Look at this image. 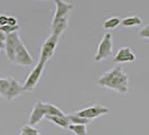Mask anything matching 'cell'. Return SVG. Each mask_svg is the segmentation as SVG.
I'll list each match as a JSON object with an SVG mask.
<instances>
[{"instance_id": "9c48e42d", "label": "cell", "mask_w": 149, "mask_h": 135, "mask_svg": "<svg viewBox=\"0 0 149 135\" xmlns=\"http://www.w3.org/2000/svg\"><path fill=\"white\" fill-rule=\"evenodd\" d=\"M8 79H9V84H8V88L3 97L8 100H13L18 96H20L22 92H24V87L15 79H13V78H8Z\"/></svg>"}, {"instance_id": "44dd1931", "label": "cell", "mask_w": 149, "mask_h": 135, "mask_svg": "<svg viewBox=\"0 0 149 135\" xmlns=\"http://www.w3.org/2000/svg\"><path fill=\"white\" fill-rule=\"evenodd\" d=\"M9 84V79H0V96H5V92L8 88Z\"/></svg>"}, {"instance_id": "ffe728a7", "label": "cell", "mask_w": 149, "mask_h": 135, "mask_svg": "<svg viewBox=\"0 0 149 135\" xmlns=\"http://www.w3.org/2000/svg\"><path fill=\"white\" fill-rule=\"evenodd\" d=\"M19 30V26L16 25V26H11V25H3V26H0V32H3L6 35L7 34H11V33H15L18 32Z\"/></svg>"}, {"instance_id": "7a4b0ae2", "label": "cell", "mask_w": 149, "mask_h": 135, "mask_svg": "<svg viewBox=\"0 0 149 135\" xmlns=\"http://www.w3.org/2000/svg\"><path fill=\"white\" fill-rule=\"evenodd\" d=\"M17 65L22 67H31L33 65V58L28 52L27 47L22 42L20 37L17 39L15 47V55H14V62Z\"/></svg>"}, {"instance_id": "2e32d148", "label": "cell", "mask_w": 149, "mask_h": 135, "mask_svg": "<svg viewBox=\"0 0 149 135\" xmlns=\"http://www.w3.org/2000/svg\"><path fill=\"white\" fill-rule=\"evenodd\" d=\"M67 120L72 124H79V125H89L91 123L90 120H86V118H83V117H80L77 116L76 114H71V115H67L66 116Z\"/></svg>"}, {"instance_id": "ba28073f", "label": "cell", "mask_w": 149, "mask_h": 135, "mask_svg": "<svg viewBox=\"0 0 149 135\" xmlns=\"http://www.w3.org/2000/svg\"><path fill=\"white\" fill-rule=\"evenodd\" d=\"M46 116V107H45V103L37 100L36 104L34 106L31 114L29 116V125L30 126H35L37 125L40 120Z\"/></svg>"}, {"instance_id": "5bb4252c", "label": "cell", "mask_w": 149, "mask_h": 135, "mask_svg": "<svg viewBox=\"0 0 149 135\" xmlns=\"http://www.w3.org/2000/svg\"><path fill=\"white\" fill-rule=\"evenodd\" d=\"M121 24L126 27H134V26H138V25H141L142 19L138 16H130L127 17L125 19L121 20Z\"/></svg>"}, {"instance_id": "8992f818", "label": "cell", "mask_w": 149, "mask_h": 135, "mask_svg": "<svg viewBox=\"0 0 149 135\" xmlns=\"http://www.w3.org/2000/svg\"><path fill=\"white\" fill-rule=\"evenodd\" d=\"M109 112V108L108 107H104V106H91V107H86L84 109H81L79 112H76L75 114L80 117H83V118H86V120H94V118H97L99 116H102L104 114H108Z\"/></svg>"}, {"instance_id": "6da1fadb", "label": "cell", "mask_w": 149, "mask_h": 135, "mask_svg": "<svg viewBox=\"0 0 149 135\" xmlns=\"http://www.w3.org/2000/svg\"><path fill=\"white\" fill-rule=\"evenodd\" d=\"M100 87L114 90L121 95H126L129 91V77L120 67H116L105 72L97 79Z\"/></svg>"}, {"instance_id": "cb8c5ba5", "label": "cell", "mask_w": 149, "mask_h": 135, "mask_svg": "<svg viewBox=\"0 0 149 135\" xmlns=\"http://www.w3.org/2000/svg\"><path fill=\"white\" fill-rule=\"evenodd\" d=\"M7 19L8 17L6 15H0V26L7 25Z\"/></svg>"}, {"instance_id": "d4e9b609", "label": "cell", "mask_w": 149, "mask_h": 135, "mask_svg": "<svg viewBox=\"0 0 149 135\" xmlns=\"http://www.w3.org/2000/svg\"><path fill=\"white\" fill-rule=\"evenodd\" d=\"M0 41H2V42L6 41V34L3 32H0Z\"/></svg>"}, {"instance_id": "30bf717a", "label": "cell", "mask_w": 149, "mask_h": 135, "mask_svg": "<svg viewBox=\"0 0 149 135\" xmlns=\"http://www.w3.org/2000/svg\"><path fill=\"white\" fill-rule=\"evenodd\" d=\"M19 38L18 33H11V34H7L6 35V41H5V51H6V55L9 59L10 62H14V55H15V47L17 39Z\"/></svg>"}, {"instance_id": "4316f807", "label": "cell", "mask_w": 149, "mask_h": 135, "mask_svg": "<svg viewBox=\"0 0 149 135\" xmlns=\"http://www.w3.org/2000/svg\"><path fill=\"white\" fill-rule=\"evenodd\" d=\"M19 135H25V134H22V133H20V134H19Z\"/></svg>"}, {"instance_id": "e0dca14e", "label": "cell", "mask_w": 149, "mask_h": 135, "mask_svg": "<svg viewBox=\"0 0 149 135\" xmlns=\"http://www.w3.org/2000/svg\"><path fill=\"white\" fill-rule=\"evenodd\" d=\"M67 128L73 132L75 135H88L86 125H79V124H68Z\"/></svg>"}, {"instance_id": "ac0fdd59", "label": "cell", "mask_w": 149, "mask_h": 135, "mask_svg": "<svg viewBox=\"0 0 149 135\" xmlns=\"http://www.w3.org/2000/svg\"><path fill=\"white\" fill-rule=\"evenodd\" d=\"M120 24H121V19L118 17H111L109 19H107L103 24V28L104 30H113L116 27H118Z\"/></svg>"}, {"instance_id": "603a6c76", "label": "cell", "mask_w": 149, "mask_h": 135, "mask_svg": "<svg viewBox=\"0 0 149 135\" xmlns=\"http://www.w3.org/2000/svg\"><path fill=\"white\" fill-rule=\"evenodd\" d=\"M7 25H11V26H16V25H18V22H17V18H15V17H13V16L8 17V19H7Z\"/></svg>"}, {"instance_id": "9a60e30c", "label": "cell", "mask_w": 149, "mask_h": 135, "mask_svg": "<svg viewBox=\"0 0 149 135\" xmlns=\"http://www.w3.org/2000/svg\"><path fill=\"white\" fill-rule=\"evenodd\" d=\"M45 107H46V115L49 116H60V117H64L65 114L58 107H56L53 104H47L45 103Z\"/></svg>"}, {"instance_id": "4fadbf2b", "label": "cell", "mask_w": 149, "mask_h": 135, "mask_svg": "<svg viewBox=\"0 0 149 135\" xmlns=\"http://www.w3.org/2000/svg\"><path fill=\"white\" fill-rule=\"evenodd\" d=\"M45 117L49 120V122H52L55 125H57V126H60L62 128H67L68 124H70V122L67 120L66 116L60 117V116H49V115H46Z\"/></svg>"}, {"instance_id": "52a82bcc", "label": "cell", "mask_w": 149, "mask_h": 135, "mask_svg": "<svg viewBox=\"0 0 149 135\" xmlns=\"http://www.w3.org/2000/svg\"><path fill=\"white\" fill-rule=\"evenodd\" d=\"M54 2L56 5V9H55V14H54V17H53L52 25L56 24L58 20H61L64 17H68L70 11L74 8V6L72 4L65 2L64 0H54Z\"/></svg>"}, {"instance_id": "7c38bea8", "label": "cell", "mask_w": 149, "mask_h": 135, "mask_svg": "<svg viewBox=\"0 0 149 135\" xmlns=\"http://www.w3.org/2000/svg\"><path fill=\"white\" fill-rule=\"evenodd\" d=\"M67 27H68V17H64L61 20H58L56 24H54V25L51 26L53 32L52 35L60 38V36L65 32V30H66Z\"/></svg>"}, {"instance_id": "3957f363", "label": "cell", "mask_w": 149, "mask_h": 135, "mask_svg": "<svg viewBox=\"0 0 149 135\" xmlns=\"http://www.w3.org/2000/svg\"><path fill=\"white\" fill-rule=\"evenodd\" d=\"M113 53V43H112V35L110 33H107L102 39L100 41L99 46H97V54L94 56L95 62H100L105 59H108L109 56H111Z\"/></svg>"}, {"instance_id": "8fae6325", "label": "cell", "mask_w": 149, "mask_h": 135, "mask_svg": "<svg viewBox=\"0 0 149 135\" xmlns=\"http://www.w3.org/2000/svg\"><path fill=\"white\" fill-rule=\"evenodd\" d=\"M136 61V55L130 47L125 46L119 49V51L114 55V63H125V62H134Z\"/></svg>"}, {"instance_id": "7402d4cb", "label": "cell", "mask_w": 149, "mask_h": 135, "mask_svg": "<svg viewBox=\"0 0 149 135\" xmlns=\"http://www.w3.org/2000/svg\"><path fill=\"white\" fill-rule=\"evenodd\" d=\"M140 37L141 38H145V39H148L149 38V26L148 25H146L145 27H142L141 30H140Z\"/></svg>"}, {"instance_id": "277c9868", "label": "cell", "mask_w": 149, "mask_h": 135, "mask_svg": "<svg viewBox=\"0 0 149 135\" xmlns=\"http://www.w3.org/2000/svg\"><path fill=\"white\" fill-rule=\"evenodd\" d=\"M45 64H46V63H44L43 61H38L37 65L30 71V73L28 75V77H27L26 81L22 84L24 91H31V90H34L36 88V86L38 84L40 78H42Z\"/></svg>"}, {"instance_id": "484cf974", "label": "cell", "mask_w": 149, "mask_h": 135, "mask_svg": "<svg viewBox=\"0 0 149 135\" xmlns=\"http://www.w3.org/2000/svg\"><path fill=\"white\" fill-rule=\"evenodd\" d=\"M1 50H5V42H2V41H0V51Z\"/></svg>"}, {"instance_id": "5b68a950", "label": "cell", "mask_w": 149, "mask_h": 135, "mask_svg": "<svg viewBox=\"0 0 149 135\" xmlns=\"http://www.w3.org/2000/svg\"><path fill=\"white\" fill-rule=\"evenodd\" d=\"M58 43V37L51 35L49 37L46 38V41L44 42V44L42 45L40 49V55H39V61H43L44 63H47L51 60L55 53L56 46Z\"/></svg>"}, {"instance_id": "d6986e66", "label": "cell", "mask_w": 149, "mask_h": 135, "mask_svg": "<svg viewBox=\"0 0 149 135\" xmlns=\"http://www.w3.org/2000/svg\"><path fill=\"white\" fill-rule=\"evenodd\" d=\"M22 133L25 135H40L38 129L34 127V126H30V125H25L22 127Z\"/></svg>"}]
</instances>
